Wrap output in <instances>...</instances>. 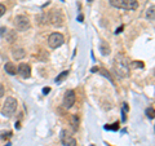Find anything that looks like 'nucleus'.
I'll return each mask as SVG.
<instances>
[{"label":"nucleus","mask_w":155,"mask_h":146,"mask_svg":"<svg viewBox=\"0 0 155 146\" xmlns=\"http://www.w3.org/2000/svg\"><path fill=\"white\" fill-rule=\"evenodd\" d=\"M114 71L120 78H124L129 74V64L123 56H116L114 61Z\"/></svg>","instance_id":"obj_1"},{"label":"nucleus","mask_w":155,"mask_h":146,"mask_svg":"<svg viewBox=\"0 0 155 146\" xmlns=\"http://www.w3.org/2000/svg\"><path fill=\"white\" fill-rule=\"evenodd\" d=\"M48 19H49V22L54 27H61V26H64V23H65V14L61 9H53L49 13Z\"/></svg>","instance_id":"obj_2"},{"label":"nucleus","mask_w":155,"mask_h":146,"mask_svg":"<svg viewBox=\"0 0 155 146\" xmlns=\"http://www.w3.org/2000/svg\"><path fill=\"white\" fill-rule=\"evenodd\" d=\"M110 4L115 8H122L127 11H133L138 7L137 0H110Z\"/></svg>","instance_id":"obj_3"},{"label":"nucleus","mask_w":155,"mask_h":146,"mask_svg":"<svg viewBox=\"0 0 155 146\" xmlns=\"http://www.w3.org/2000/svg\"><path fill=\"white\" fill-rule=\"evenodd\" d=\"M17 109V100L13 98V97H8L5 100L2 109V114L4 116H12L14 114V111Z\"/></svg>","instance_id":"obj_4"},{"label":"nucleus","mask_w":155,"mask_h":146,"mask_svg":"<svg viewBox=\"0 0 155 146\" xmlns=\"http://www.w3.org/2000/svg\"><path fill=\"white\" fill-rule=\"evenodd\" d=\"M64 43H65V39L62 36V34H60V32H53L49 35V38H48V44H49V47L53 48V49L60 48Z\"/></svg>","instance_id":"obj_5"},{"label":"nucleus","mask_w":155,"mask_h":146,"mask_svg":"<svg viewBox=\"0 0 155 146\" xmlns=\"http://www.w3.org/2000/svg\"><path fill=\"white\" fill-rule=\"evenodd\" d=\"M13 23H14V26H16V28H18L19 31H26L30 28V19H28L26 16H22V14L16 16Z\"/></svg>","instance_id":"obj_6"},{"label":"nucleus","mask_w":155,"mask_h":146,"mask_svg":"<svg viewBox=\"0 0 155 146\" xmlns=\"http://www.w3.org/2000/svg\"><path fill=\"white\" fill-rule=\"evenodd\" d=\"M60 138H61V142L64 144L65 146H76V140L72 137L71 133H70V132H67L66 129L61 131Z\"/></svg>","instance_id":"obj_7"},{"label":"nucleus","mask_w":155,"mask_h":146,"mask_svg":"<svg viewBox=\"0 0 155 146\" xmlns=\"http://www.w3.org/2000/svg\"><path fill=\"white\" fill-rule=\"evenodd\" d=\"M75 100H76L75 92L74 91H67L65 93V96H64V106L66 109L72 108V105L75 104Z\"/></svg>","instance_id":"obj_8"},{"label":"nucleus","mask_w":155,"mask_h":146,"mask_svg":"<svg viewBox=\"0 0 155 146\" xmlns=\"http://www.w3.org/2000/svg\"><path fill=\"white\" fill-rule=\"evenodd\" d=\"M18 74L21 75L22 78H30L31 75V69H30V66H28L27 64H21L18 66Z\"/></svg>","instance_id":"obj_9"},{"label":"nucleus","mask_w":155,"mask_h":146,"mask_svg":"<svg viewBox=\"0 0 155 146\" xmlns=\"http://www.w3.org/2000/svg\"><path fill=\"white\" fill-rule=\"evenodd\" d=\"M4 70H5L7 74L9 75H16V65L12 64V62H7L5 65H4Z\"/></svg>","instance_id":"obj_10"},{"label":"nucleus","mask_w":155,"mask_h":146,"mask_svg":"<svg viewBox=\"0 0 155 146\" xmlns=\"http://www.w3.org/2000/svg\"><path fill=\"white\" fill-rule=\"evenodd\" d=\"M26 55L25 49H22V48H16V49L13 51V57L16 58V60H21V58H23Z\"/></svg>","instance_id":"obj_11"},{"label":"nucleus","mask_w":155,"mask_h":146,"mask_svg":"<svg viewBox=\"0 0 155 146\" xmlns=\"http://www.w3.org/2000/svg\"><path fill=\"white\" fill-rule=\"evenodd\" d=\"M100 51H101V53H102V56H107L110 53V47H109L107 43H106V41H101Z\"/></svg>","instance_id":"obj_12"},{"label":"nucleus","mask_w":155,"mask_h":146,"mask_svg":"<svg viewBox=\"0 0 155 146\" xmlns=\"http://www.w3.org/2000/svg\"><path fill=\"white\" fill-rule=\"evenodd\" d=\"M71 125H72V129L74 131H78V128H79V119H78L76 115L71 116Z\"/></svg>","instance_id":"obj_13"},{"label":"nucleus","mask_w":155,"mask_h":146,"mask_svg":"<svg viewBox=\"0 0 155 146\" xmlns=\"http://www.w3.org/2000/svg\"><path fill=\"white\" fill-rule=\"evenodd\" d=\"M67 75H69V71H62L61 74L56 78V83H61L62 80L65 79V78H67Z\"/></svg>","instance_id":"obj_14"},{"label":"nucleus","mask_w":155,"mask_h":146,"mask_svg":"<svg viewBox=\"0 0 155 146\" xmlns=\"http://www.w3.org/2000/svg\"><path fill=\"white\" fill-rule=\"evenodd\" d=\"M7 34H8V38H7V39H8L9 43H13L14 40H16L17 36H16V32H14V31H9V32H7Z\"/></svg>","instance_id":"obj_15"},{"label":"nucleus","mask_w":155,"mask_h":146,"mask_svg":"<svg viewBox=\"0 0 155 146\" xmlns=\"http://www.w3.org/2000/svg\"><path fill=\"white\" fill-rule=\"evenodd\" d=\"M147 18L150 21H154V5H151L147 9Z\"/></svg>","instance_id":"obj_16"},{"label":"nucleus","mask_w":155,"mask_h":146,"mask_svg":"<svg viewBox=\"0 0 155 146\" xmlns=\"http://www.w3.org/2000/svg\"><path fill=\"white\" fill-rule=\"evenodd\" d=\"M146 115L149 116L150 119H154V109H153V108L146 109Z\"/></svg>","instance_id":"obj_17"},{"label":"nucleus","mask_w":155,"mask_h":146,"mask_svg":"<svg viewBox=\"0 0 155 146\" xmlns=\"http://www.w3.org/2000/svg\"><path fill=\"white\" fill-rule=\"evenodd\" d=\"M118 125H119V123H115V124H113V125H106L105 129H113V131H116V129L119 128Z\"/></svg>","instance_id":"obj_18"},{"label":"nucleus","mask_w":155,"mask_h":146,"mask_svg":"<svg viewBox=\"0 0 155 146\" xmlns=\"http://www.w3.org/2000/svg\"><path fill=\"white\" fill-rule=\"evenodd\" d=\"M132 67H143V64L141 61H134V62H132Z\"/></svg>","instance_id":"obj_19"},{"label":"nucleus","mask_w":155,"mask_h":146,"mask_svg":"<svg viewBox=\"0 0 155 146\" xmlns=\"http://www.w3.org/2000/svg\"><path fill=\"white\" fill-rule=\"evenodd\" d=\"M4 13H5V7H4L3 4H0V17H2Z\"/></svg>","instance_id":"obj_20"},{"label":"nucleus","mask_w":155,"mask_h":146,"mask_svg":"<svg viewBox=\"0 0 155 146\" xmlns=\"http://www.w3.org/2000/svg\"><path fill=\"white\" fill-rule=\"evenodd\" d=\"M101 72H102V74H104V75H105L106 78H109L110 80H113V79H111V75H110V74H109V72L106 71V70H104V69H102V70H101Z\"/></svg>","instance_id":"obj_21"},{"label":"nucleus","mask_w":155,"mask_h":146,"mask_svg":"<svg viewBox=\"0 0 155 146\" xmlns=\"http://www.w3.org/2000/svg\"><path fill=\"white\" fill-rule=\"evenodd\" d=\"M7 34V28L5 27H0V36H4Z\"/></svg>","instance_id":"obj_22"},{"label":"nucleus","mask_w":155,"mask_h":146,"mask_svg":"<svg viewBox=\"0 0 155 146\" xmlns=\"http://www.w3.org/2000/svg\"><path fill=\"white\" fill-rule=\"evenodd\" d=\"M49 92H51V88H49V87H45V88H43V93H44V95L49 93Z\"/></svg>","instance_id":"obj_23"},{"label":"nucleus","mask_w":155,"mask_h":146,"mask_svg":"<svg viewBox=\"0 0 155 146\" xmlns=\"http://www.w3.org/2000/svg\"><path fill=\"white\" fill-rule=\"evenodd\" d=\"M3 95H4V87L3 84H0V97H3Z\"/></svg>","instance_id":"obj_24"},{"label":"nucleus","mask_w":155,"mask_h":146,"mask_svg":"<svg viewBox=\"0 0 155 146\" xmlns=\"http://www.w3.org/2000/svg\"><path fill=\"white\" fill-rule=\"evenodd\" d=\"M83 18H84V17H83V14H79V17H78V19H79V21H80V22H81V21H83Z\"/></svg>","instance_id":"obj_25"},{"label":"nucleus","mask_w":155,"mask_h":146,"mask_svg":"<svg viewBox=\"0 0 155 146\" xmlns=\"http://www.w3.org/2000/svg\"><path fill=\"white\" fill-rule=\"evenodd\" d=\"M122 30H123V26H122V27H119L118 30H116V34H120V32H122Z\"/></svg>","instance_id":"obj_26"},{"label":"nucleus","mask_w":155,"mask_h":146,"mask_svg":"<svg viewBox=\"0 0 155 146\" xmlns=\"http://www.w3.org/2000/svg\"><path fill=\"white\" fill-rule=\"evenodd\" d=\"M96 71H98V67H93L92 69V72H96Z\"/></svg>","instance_id":"obj_27"},{"label":"nucleus","mask_w":155,"mask_h":146,"mask_svg":"<svg viewBox=\"0 0 155 146\" xmlns=\"http://www.w3.org/2000/svg\"><path fill=\"white\" fill-rule=\"evenodd\" d=\"M88 2H93V0H88Z\"/></svg>","instance_id":"obj_28"}]
</instances>
